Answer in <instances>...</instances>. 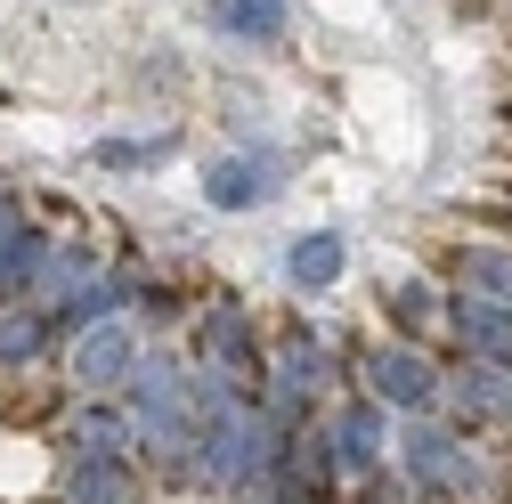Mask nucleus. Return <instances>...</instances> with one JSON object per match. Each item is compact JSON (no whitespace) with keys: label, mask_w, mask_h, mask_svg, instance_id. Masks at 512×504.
<instances>
[{"label":"nucleus","mask_w":512,"mask_h":504,"mask_svg":"<svg viewBox=\"0 0 512 504\" xmlns=\"http://www.w3.org/2000/svg\"><path fill=\"white\" fill-rule=\"evenodd\" d=\"M33 342H41V334H33L25 318H9V326H0V358H33Z\"/></svg>","instance_id":"nucleus-8"},{"label":"nucleus","mask_w":512,"mask_h":504,"mask_svg":"<svg viewBox=\"0 0 512 504\" xmlns=\"http://www.w3.org/2000/svg\"><path fill=\"white\" fill-rule=\"evenodd\" d=\"M374 374H382V399H407V407H423V399H431V366H423V358H407V350H382V358H374Z\"/></svg>","instance_id":"nucleus-2"},{"label":"nucleus","mask_w":512,"mask_h":504,"mask_svg":"<svg viewBox=\"0 0 512 504\" xmlns=\"http://www.w3.org/2000/svg\"><path fill=\"white\" fill-rule=\"evenodd\" d=\"M74 496H82V504H131V472H122L114 456H90L82 480H74Z\"/></svg>","instance_id":"nucleus-3"},{"label":"nucleus","mask_w":512,"mask_h":504,"mask_svg":"<svg viewBox=\"0 0 512 504\" xmlns=\"http://www.w3.org/2000/svg\"><path fill=\"white\" fill-rule=\"evenodd\" d=\"M407 472L423 480V488H447V496H480V472L464 464V448L447 431H415L407 439Z\"/></svg>","instance_id":"nucleus-1"},{"label":"nucleus","mask_w":512,"mask_h":504,"mask_svg":"<svg viewBox=\"0 0 512 504\" xmlns=\"http://www.w3.org/2000/svg\"><path fill=\"white\" fill-rule=\"evenodd\" d=\"M293 277H301V285H326V277H334V236H309V244L293 252Z\"/></svg>","instance_id":"nucleus-6"},{"label":"nucleus","mask_w":512,"mask_h":504,"mask_svg":"<svg viewBox=\"0 0 512 504\" xmlns=\"http://www.w3.org/2000/svg\"><path fill=\"white\" fill-rule=\"evenodd\" d=\"M334 456H342L350 472H366V464H374V415H366V407L334 423Z\"/></svg>","instance_id":"nucleus-4"},{"label":"nucleus","mask_w":512,"mask_h":504,"mask_svg":"<svg viewBox=\"0 0 512 504\" xmlns=\"http://www.w3.org/2000/svg\"><path fill=\"white\" fill-rule=\"evenodd\" d=\"M464 326H472V342H480V350H496V358H512V326L496 318L488 301H464Z\"/></svg>","instance_id":"nucleus-5"},{"label":"nucleus","mask_w":512,"mask_h":504,"mask_svg":"<svg viewBox=\"0 0 512 504\" xmlns=\"http://www.w3.org/2000/svg\"><path fill=\"white\" fill-rule=\"evenodd\" d=\"M114 366H122V342H114V334H98V342L82 350V374H90V383H106Z\"/></svg>","instance_id":"nucleus-7"}]
</instances>
